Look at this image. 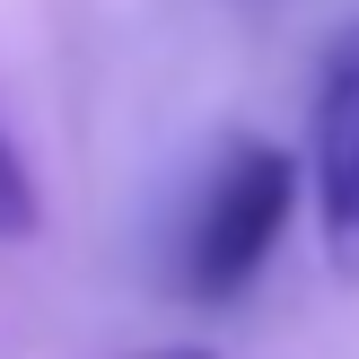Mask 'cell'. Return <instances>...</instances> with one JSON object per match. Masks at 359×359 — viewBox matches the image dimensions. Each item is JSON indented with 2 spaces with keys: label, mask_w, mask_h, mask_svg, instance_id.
Returning <instances> with one entry per match:
<instances>
[{
  "label": "cell",
  "mask_w": 359,
  "mask_h": 359,
  "mask_svg": "<svg viewBox=\"0 0 359 359\" xmlns=\"http://www.w3.org/2000/svg\"><path fill=\"white\" fill-rule=\"evenodd\" d=\"M298 210V158L280 140H228L219 167L193 193V219L175 237V290L193 307H228L255 290V272L272 263L280 228Z\"/></svg>",
  "instance_id": "cell-1"
},
{
  "label": "cell",
  "mask_w": 359,
  "mask_h": 359,
  "mask_svg": "<svg viewBox=\"0 0 359 359\" xmlns=\"http://www.w3.org/2000/svg\"><path fill=\"white\" fill-rule=\"evenodd\" d=\"M316 228L333 272H359V18L316 70Z\"/></svg>",
  "instance_id": "cell-2"
},
{
  "label": "cell",
  "mask_w": 359,
  "mask_h": 359,
  "mask_svg": "<svg viewBox=\"0 0 359 359\" xmlns=\"http://www.w3.org/2000/svg\"><path fill=\"white\" fill-rule=\"evenodd\" d=\"M35 219H44V210H35V175H27V158L9 149V132H0V245L35 237Z\"/></svg>",
  "instance_id": "cell-3"
},
{
  "label": "cell",
  "mask_w": 359,
  "mask_h": 359,
  "mask_svg": "<svg viewBox=\"0 0 359 359\" xmlns=\"http://www.w3.org/2000/svg\"><path fill=\"white\" fill-rule=\"evenodd\" d=\"M132 359H210V351H193V342H167V351H132Z\"/></svg>",
  "instance_id": "cell-4"
}]
</instances>
